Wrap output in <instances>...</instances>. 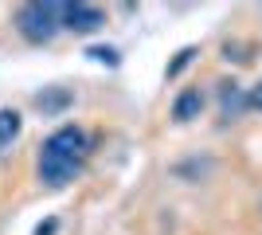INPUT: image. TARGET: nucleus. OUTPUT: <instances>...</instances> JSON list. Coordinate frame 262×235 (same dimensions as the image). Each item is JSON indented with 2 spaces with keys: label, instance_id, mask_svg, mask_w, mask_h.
Here are the masks:
<instances>
[{
  "label": "nucleus",
  "instance_id": "nucleus-1",
  "mask_svg": "<svg viewBox=\"0 0 262 235\" xmlns=\"http://www.w3.org/2000/svg\"><path fill=\"white\" fill-rule=\"evenodd\" d=\"M86 153H90L86 134L78 125H59L43 141V149H39V180L51 184V188L71 184L82 173V165H86Z\"/></svg>",
  "mask_w": 262,
  "mask_h": 235
},
{
  "label": "nucleus",
  "instance_id": "nucleus-2",
  "mask_svg": "<svg viewBox=\"0 0 262 235\" xmlns=\"http://www.w3.org/2000/svg\"><path fill=\"white\" fill-rule=\"evenodd\" d=\"M63 28V4H24L16 8V32L28 44H51Z\"/></svg>",
  "mask_w": 262,
  "mask_h": 235
},
{
  "label": "nucleus",
  "instance_id": "nucleus-3",
  "mask_svg": "<svg viewBox=\"0 0 262 235\" xmlns=\"http://www.w3.org/2000/svg\"><path fill=\"white\" fill-rule=\"evenodd\" d=\"M102 24H106V16H102V8H94V4H63V28L67 32H98Z\"/></svg>",
  "mask_w": 262,
  "mask_h": 235
},
{
  "label": "nucleus",
  "instance_id": "nucleus-4",
  "mask_svg": "<svg viewBox=\"0 0 262 235\" xmlns=\"http://www.w3.org/2000/svg\"><path fill=\"white\" fill-rule=\"evenodd\" d=\"M200 106H204V94H200V90H184V94L176 98V106H172V118L176 122H192L200 114Z\"/></svg>",
  "mask_w": 262,
  "mask_h": 235
},
{
  "label": "nucleus",
  "instance_id": "nucleus-5",
  "mask_svg": "<svg viewBox=\"0 0 262 235\" xmlns=\"http://www.w3.org/2000/svg\"><path fill=\"white\" fill-rule=\"evenodd\" d=\"M20 125L24 122H20V114H16V110H0V153L20 137Z\"/></svg>",
  "mask_w": 262,
  "mask_h": 235
},
{
  "label": "nucleus",
  "instance_id": "nucleus-6",
  "mask_svg": "<svg viewBox=\"0 0 262 235\" xmlns=\"http://www.w3.org/2000/svg\"><path fill=\"white\" fill-rule=\"evenodd\" d=\"M247 106H251V98H247L235 82H231V87H223V118H239Z\"/></svg>",
  "mask_w": 262,
  "mask_h": 235
},
{
  "label": "nucleus",
  "instance_id": "nucleus-7",
  "mask_svg": "<svg viewBox=\"0 0 262 235\" xmlns=\"http://www.w3.org/2000/svg\"><path fill=\"white\" fill-rule=\"evenodd\" d=\"M192 55H196V51H192V47H184V51L176 55V63H172V67H168V75H180V71L188 67V59H192Z\"/></svg>",
  "mask_w": 262,
  "mask_h": 235
},
{
  "label": "nucleus",
  "instance_id": "nucleus-8",
  "mask_svg": "<svg viewBox=\"0 0 262 235\" xmlns=\"http://www.w3.org/2000/svg\"><path fill=\"white\" fill-rule=\"evenodd\" d=\"M90 55L98 59V63H118V55H114L110 47H90Z\"/></svg>",
  "mask_w": 262,
  "mask_h": 235
},
{
  "label": "nucleus",
  "instance_id": "nucleus-9",
  "mask_svg": "<svg viewBox=\"0 0 262 235\" xmlns=\"http://www.w3.org/2000/svg\"><path fill=\"white\" fill-rule=\"evenodd\" d=\"M247 98H251L254 110H262V82H258V87H251V94H247Z\"/></svg>",
  "mask_w": 262,
  "mask_h": 235
},
{
  "label": "nucleus",
  "instance_id": "nucleus-10",
  "mask_svg": "<svg viewBox=\"0 0 262 235\" xmlns=\"http://www.w3.org/2000/svg\"><path fill=\"white\" fill-rule=\"evenodd\" d=\"M51 231H55V220H47L43 227H35V235H51Z\"/></svg>",
  "mask_w": 262,
  "mask_h": 235
}]
</instances>
